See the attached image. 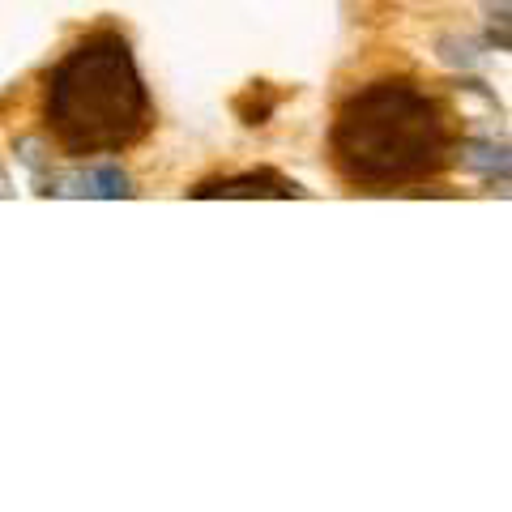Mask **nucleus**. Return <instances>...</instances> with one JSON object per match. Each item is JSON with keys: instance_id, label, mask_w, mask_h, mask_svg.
<instances>
[{"instance_id": "1", "label": "nucleus", "mask_w": 512, "mask_h": 512, "mask_svg": "<svg viewBox=\"0 0 512 512\" xmlns=\"http://www.w3.org/2000/svg\"><path fill=\"white\" fill-rule=\"evenodd\" d=\"M329 150L346 184L384 192L444 171L453 128L444 107L414 82H372L338 107Z\"/></svg>"}, {"instance_id": "2", "label": "nucleus", "mask_w": 512, "mask_h": 512, "mask_svg": "<svg viewBox=\"0 0 512 512\" xmlns=\"http://www.w3.org/2000/svg\"><path fill=\"white\" fill-rule=\"evenodd\" d=\"M47 133L69 158L116 154L146 137L150 94L120 35H90L56 64L47 86Z\"/></svg>"}, {"instance_id": "3", "label": "nucleus", "mask_w": 512, "mask_h": 512, "mask_svg": "<svg viewBox=\"0 0 512 512\" xmlns=\"http://www.w3.org/2000/svg\"><path fill=\"white\" fill-rule=\"evenodd\" d=\"M295 184L274 180V175H244V180H218L210 188H197V197H291Z\"/></svg>"}, {"instance_id": "4", "label": "nucleus", "mask_w": 512, "mask_h": 512, "mask_svg": "<svg viewBox=\"0 0 512 512\" xmlns=\"http://www.w3.org/2000/svg\"><path fill=\"white\" fill-rule=\"evenodd\" d=\"M73 192H90V197H124L128 180H124L120 171H94V175L73 180Z\"/></svg>"}]
</instances>
